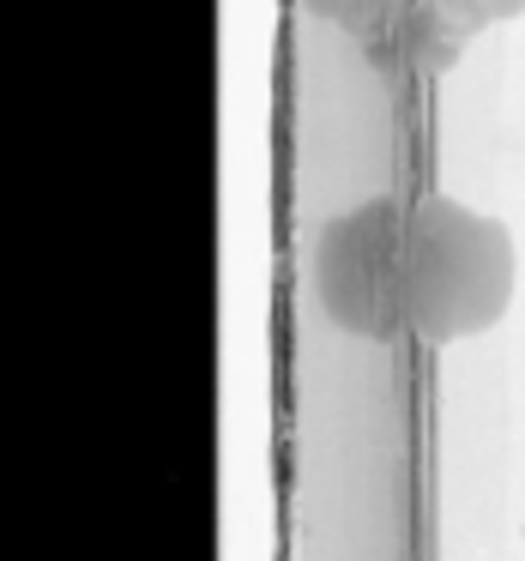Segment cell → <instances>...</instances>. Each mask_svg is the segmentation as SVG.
Returning <instances> with one entry per match:
<instances>
[{
	"mask_svg": "<svg viewBox=\"0 0 525 561\" xmlns=\"http://www.w3.org/2000/svg\"><path fill=\"white\" fill-rule=\"evenodd\" d=\"M411 272V327L429 344L489 332L513 302V236L495 218L435 194L411 211L404 236Z\"/></svg>",
	"mask_w": 525,
	"mask_h": 561,
	"instance_id": "cell-1",
	"label": "cell"
},
{
	"mask_svg": "<svg viewBox=\"0 0 525 561\" xmlns=\"http://www.w3.org/2000/svg\"><path fill=\"white\" fill-rule=\"evenodd\" d=\"M404 236H411V218L380 194L339 211L320 230L315 284H320V308L332 314V327H344L351 339H375V344L392 339L399 327H411Z\"/></svg>",
	"mask_w": 525,
	"mask_h": 561,
	"instance_id": "cell-2",
	"label": "cell"
},
{
	"mask_svg": "<svg viewBox=\"0 0 525 561\" xmlns=\"http://www.w3.org/2000/svg\"><path fill=\"white\" fill-rule=\"evenodd\" d=\"M483 25H495L489 0H423V43L435 55V67H447Z\"/></svg>",
	"mask_w": 525,
	"mask_h": 561,
	"instance_id": "cell-3",
	"label": "cell"
},
{
	"mask_svg": "<svg viewBox=\"0 0 525 561\" xmlns=\"http://www.w3.org/2000/svg\"><path fill=\"white\" fill-rule=\"evenodd\" d=\"M320 19H332L339 31H363L368 25V0H308Z\"/></svg>",
	"mask_w": 525,
	"mask_h": 561,
	"instance_id": "cell-4",
	"label": "cell"
},
{
	"mask_svg": "<svg viewBox=\"0 0 525 561\" xmlns=\"http://www.w3.org/2000/svg\"><path fill=\"white\" fill-rule=\"evenodd\" d=\"M489 13H495V19H520L525 0H489Z\"/></svg>",
	"mask_w": 525,
	"mask_h": 561,
	"instance_id": "cell-5",
	"label": "cell"
}]
</instances>
